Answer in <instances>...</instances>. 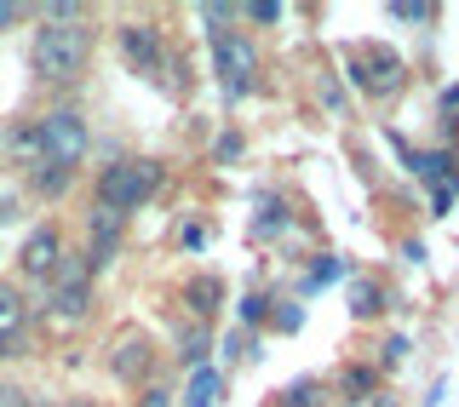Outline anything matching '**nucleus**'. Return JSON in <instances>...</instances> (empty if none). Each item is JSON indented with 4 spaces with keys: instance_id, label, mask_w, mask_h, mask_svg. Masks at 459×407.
I'll list each match as a JSON object with an SVG mask.
<instances>
[{
    "instance_id": "nucleus-1",
    "label": "nucleus",
    "mask_w": 459,
    "mask_h": 407,
    "mask_svg": "<svg viewBox=\"0 0 459 407\" xmlns=\"http://www.w3.org/2000/svg\"><path fill=\"white\" fill-rule=\"evenodd\" d=\"M86 57H92V29L86 23H40L35 29L29 64H35L40 81H75L86 69Z\"/></svg>"
},
{
    "instance_id": "nucleus-2",
    "label": "nucleus",
    "mask_w": 459,
    "mask_h": 407,
    "mask_svg": "<svg viewBox=\"0 0 459 407\" xmlns=\"http://www.w3.org/2000/svg\"><path fill=\"white\" fill-rule=\"evenodd\" d=\"M161 161H109L104 172H98V207H109V212H138L143 201H150L155 190H161Z\"/></svg>"
},
{
    "instance_id": "nucleus-3",
    "label": "nucleus",
    "mask_w": 459,
    "mask_h": 407,
    "mask_svg": "<svg viewBox=\"0 0 459 407\" xmlns=\"http://www.w3.org/2000/svg\"><path fill=\"white\" fill-rule=\"evenodd\" d=\"M86 150H92V133H86V121L75 109H52L35 121V161H52L64 172H75L86 161Z\"/></svg>"
},
{
    "instance_id": "nucleus-4",
    "label": "nucleus",
    "mask_w": 459,
    "mask_h": 407,
    "mask_svg": "<svg viewBox=\"0 0 459 407\" xmlns=\"http://www.w3.org/2000/svg\"><path fill=\"white\" fill-rule=\"evenodd\" d=\"M344 75H351V86L368 92V98H396L402 86H408V57L396 47H379V40H373V47L351 52V69H344Z\"/></svg>"
},
{
    "instance_id": "nucleus-5",
    "label": "nucleus",
    "mask_w": 459,
    "mask_h": 407,
    "mask_svg": "<svg viewBox=\"0 0 459 407\" xmlns=\"http://www.w3.org/2000/svg\"><path fill=\"white\" fill-rule=\"evenodd\" d=\"M212 64H219V81H224V98H247L253 92V75H258V52L241 29H219L212 35Z\"/></svg>"
},
{
    "instance_id": "nucleus-6",
    "label": "nucleus",
    "mask_w": 459,
    "mask_h": 407,
    "mask_svg": "<svg viewBox=\"0 0 459 407\" xmlns=\"http://www.w3.org/2000/svg\"><path fill=\"white\" fill-rule=\"evenodd\" d=\"M109 373H115V379H121V385H138V379H150V368H155V344H150V333H143V327H121V333H115V339H109Z\"/></svg>"
},
{
    "instance_id": "nucleus-7",
    "label": "nucleus",
    "mask_w": 459,
    "mask_h": 407,
    "mask_svg": "<svg viewBox=\"0 0 459 407\" xmlns=\"http://www.w3.org/2000/svg\"><path fill=\"white\" fill-rule=\"evenodd\" d=\"M57 258H64V236H57L52 224L29 229L23 247H18V270H23V281L47 287V281H52V270H57Z\"/></svg>"
},
{
    "instance_id": "nucleus-8",
    "label": "nucleus",
    "mask_w": 459,
    "mask_h": 407,
    "mask_svg": "<svg viewBox=\"0 0 459 407\" xmlns=\"http://www.w3.org/2000/svg\"><path fill=\"white\" fill-rule=\"evenodd\" d=\"M121 236H126V218L121 212H109V207H92L86 212V264H109L115 258V247H121Z\"/></svg>"
},
{
    "instance_id": "nucleus-9",
    "label": "nucleus",
    "mask_w": 459,
    "mask_h": 407,
    "mask_svg": "<svg viewBox=\"0 0 459 407\" xmlns=\"http://www.w3.org/2000/svg\"><path fill=\"white\" fill-rule=\"evenodd\" d=\"M121 57L138 69V75H155V69L167 64V57H161V35H155V23H126V29H121Z\"/></svg>"
},
{
    "instance_id": "nucleus-10",
    "label": "nucleus",
    "mask_w": 459,
    "mask_h": 407,
    "mask_svg": "<svg viewBox=\"0 0 459 407\" xmlns=\"http://www.w3.org/2000/svg\"><path fill=\"white\" fill-rule=\"evenodd\" d=\"M184 304H190V322H212L224 304V281L219 275H190L184 281Z\"/></svg>"
},
{
    "instance_id": "nucleus-11",
    "label": "nucleus",
    "mask_w": 459,
    "mask_h": 407,
    "mask_svg": "<svg viewBox=\"0 0 459 407\" xmlns=\"http://www.w3.org/2000/svg\"><path fill=\"white\" fill-rule=\"evenodd\" d=\"M29 327V299L12 281H0V344H18Z\"/></svg>"
},
{
    "instance_id": "nucleus-12",
    "label": "nucleus",
    "mask_w": 459,
    "mask_h": 407,
    "mask_svg": "<svg viewBox=\"0 0 459 407\" xmlns=\"http://www.w3.org/2000/svg\"><path fill=\"white\" fill-rule=\"evenodd\" d=\"M172 339H178V361H184V368H201V356L212 351V327L207 322H184V316H178V333H172Z\"/></svg>"
},
{
    "instance_id": "nucleus-13",
    "label": "nucleus",
    "mask_w": 459,
    "mask_h": 407,
    "mask_svg": "<svg viewBox=\"0 0 459 407\" xmlns=\"http://www.w3.org/2000/svg\"><path fill=\"white\" fill-rule=\"evenodd\" d=\"M69 184H75V172H64V167H52V161H35V167H29V190L47 195V201L69 195Z\"/></svg>"
},
{
    "instance_id": "nucleus-14",
    "label": "nucleus",
    "mask_w": 459,
    "mask_h": 407,
    "mask_svg": "<svg viewBox=\"0 0 459 407\" xmlns=\"http://www.w3.org/2000/svg\"><path fill=\"white\" fill-rule=\"evenodd\" d=\"M373 385H379V368H368V361H351V368L339 373V396L344 402H368Z\"/></svg>"
},
{
    "instance_id": "nucleus-15",
    "label": "nucleus",
    "mask_w": 459,
    "mask_h": 407,
    "mask_svg": "<svg viewBox=\"0 0 459 407\" xmlns=\"http://www.w3.org/2000/svg\"><path fill=\"white\" fill-rule=\"evenodd\" d=\"M385 310V287L379 281H351V316H379Z\"/></svg>"
},
{
    "instance_id": "nucleus-16",
    "label": "nucleus",
    "mask_w": 459,
    "mask_h": 407,
    "mask_svg": "<svg viewBox=\"0 0 459 407\" xmlns=\"http://www.w3.org/2000/svg\"><path fill=\"white\" fill-rule=\"evenodd\" d=\"M212 396H219V373H212V368H195L190 390H184V407H212Z\"/></svg>"
},
{
    "instance_id": "nucleus-17",
    "label": "nucleus",
    "mask_w": 459,
    "mask_h": 407,
    "mask_svg": "<svg viewBox=\"0 0 459 407\" xmlns=\"http://www.w3.org/2000/svg\"><path fill=\"white\" fill-rule=\"evenodd\" d=\"M281 407H322V385H316V379H293L281 390Z\"/></svg>"
},
{
    "instance_id": "nucleus-18",
    "label": "nucleus",
    "mask_w": 459,
    "mask_h": 407,
    "mask_svg": "<svg viewBox=\"0 0 459 407\" xmlns=\"http://www.w3.org/2000/svg\"><path fill=\"white\" fill-rule=\"evenodd\" d=\"M316 98H322L333 115H344V86L333 81V69H316Z\"/></svg>"
},
{
    "instance_id": "nucleus-19",
    "label": "nucleus",
    "mask_w": 459,
    "mask_h": 407,
    "mask_svg": "<svg viewBox=\"0 0 459 407\" xmlns=\"http://www.w3.org/2000/svg\"><path fill=\"white\" fill-rule=\"evenodd\" d=\"M236 12H247L253 23H281V0H253V6H236Z\"/></svg>"
},
{
    "instance_id": "nucleus-20",
    "label": "nucleus",
    "mask_w": 459,
    "mask_h": 407,
    "mask_svg": "<svg viewBox=\"0 0 459 407\" xmlns=\"http://www.w3.org/2000/svg\"><path fill=\"white\" fill-rule=\"evenodd\" d=\"M258 212H264V218H258V236H270V229H281V224H287V207H281V201H264Z\"/></svg>"
},
{
    "instance_id": "nucleus-21",
    "label": "nucleus",
    "mask_w": 459,
    "mask_h": 407,
    "mask_svg": "<svg viewBox=\"0 0 459 407\" xmlns=\"http://www.w3.org/2000/svg\"><path fill=\"white\" fill-rule=\"evenodd\" d=\"M391 18H402V23H425V18H430V6H420V0H396Z\"/></svg>"
},
{
    "instance_id": "nucleus-22",
    "label": "nucleus",
    "mask_w": 459,
    "mask_h": 407,
    "mask_svg": "<svg viewBox=\"0 0 459 407\" xmlns=\"http://www.w3.org/2000/svg\"><path fill=\"white\" fill-rule=\"evenodd\" d=\"M339 258H316V264H310V287H322V281H339Z\"/></svg>"
},
{
    "instance_id": "nucleus-23",
    "label": "nucleus",
    "mask_w": 459,
    "mask_h": 407,
    "mask_svg": "<svg viewBox=\"0 0 459 407\" xmlns=\"http://www.w3.org/2000/svg\"><path fill=\"white\" fill-rule=\"evenodd\" d=\"M138 407H172V390L167 385H143L138 390Z\"/></svg>"
},
{
    "instance_id": "nucleus-24",
    "label": "nucleus",
    "mask_w": 459,
    "mask_h": 407,
    "mask_svg": "<svg viewBox=\"0 0 459 407\" xmlns=\"http://www.w3.org/2000/svg\"><path fill=\"white\" fill-rule=\"evenodd\" d=\"M402 356H408V339L396 333V339H385V351H379V368H396Z\"/></svg>"
},
{
    "instance_id": "nucleus-25",
    "label": "nucleus",
    "mask_w": 459,
    "mask_h": 407,
    "mask_svg": "<svg viewBox=\"0 0 459 407\" xmlns=\"http://www.w3.org/2000/svg\"><path fill=\"white\" fill-rule=\"evenodd\" d=\"M212 155H219V161H236V155H241V133H219Z\"/></svg>"
},
{
    "instance_id": "nucleus-26",
    "label": "nucleus",
    "mask_w": 459,
    "mask_h": 407,
    "mask_svg": "<svg viewBox=\"0 0 459 407\" xmlns=\"http://www.w3.org/2000/svg\"><path fill=\"white\" fill-rule=\"evenodd\" d=\"M241 322H247V327H258V322H264V299H258V293H247V299H241Z\"/></svg>"
},
{
    "instance_id": "nucleus-27",
    "label": "nucleus",
    "mask_w": 459,
    "mask_h": 407,
    "mask_svg": "<svg viewBox=\"0 0 459 407\" xmlns=\"http://www.w3.org/2000/svg\"><path fill=\"white\" fill-rule=\"evenodd\" d=\"M0 407H29V396H23V385L0 379Z\"/></svg>"
},
{
    "instance_id": "nucleus-28",
    "label": "nucleus",
    "mask_w": 459,
    "mask_h": 407,
    "mask_svg": "<svg viewBox=\"0 0 459 407\" xmlns=\"http://www.w3.org/2000/svg\"><path fill=\"white\" fill-rule=\"evenodd\" d=\"M201 18L207 23H236V6H219V0H212V6H201Z\"/></svg>"
},
{
    "instance_id": "nucleus-29",
    "label": "nucleus",
    "mask_w": 459,
    "mask_h": 407,
    "mask_svg": "<svg viewBox=\"0 0 459 407\" xmlns=\"http://www.w3.org/2000/svg\"><path fill=\"white\" fill-rule=\"evenodd\" d=\"M448 207H454V190H448V184H437V190H430V212L442 218V212H448Z\"/></svg>"
},
{
    "instance_id": "nucleus-30",
    "label": "nucleus",
    "mask_w": 459,
    "mask_h": 407,
    "mask_svg": "<svg viewBox=\"0 0 459 407\" xmlns=\"http://www.w3.org/2000/svg\"><path fill=\"white\" fill-rule=\"evenodd\" d=\"M178 241L195 253V247H207V229H201V224H184V229H178Z\"/></svg>"
},
{
    "instance_id": "nucleus-31",
    "label": "nucleus",
    "mask_w": 459,
    "mask_h": 407,
    "mask_svg": "<svg viewBox=\"0 0 459 407\" xmlns=\"http://www.w3.org/2000/svg\"><path fill=\"white\" fill-rule=\"evenodd\" d=\"M18 18H23V6H18V0H0V29H12Z\"/></svg>"
},
{
    "instance_id": "nucleus-32",
    "label": "nucleus",
    "mask_w": 459,
    "mask_h": 407,
    "mask_svg": "<svg viewBox=\"0 0 459 407\" xmlns=\"http://www.w3.org/2000/svg\"><path fill=\"white\" fill-rule=\"evenodd\" d=\"M276 322H281V333H293V327H299V322H305V316H299V304H287V310H281V316H276Z\"/></svg>"
},
{
    "instance_id": "nucleus-33",
    "label": "nucleus",
    "mask_w": 459,
    "mask_h": 407,
    "mask_svg": "<svg viewBox=\"0 0 459 407\" xmlns=\"http://www.w3.org/2000/svg\"><path fill=\"white\" fill-rule=\"evenodd\" d=\"M12 218H18V201H12V195H0V224H12Z\"/></svg>"
},
{
    "instance_id": "nucleus-34",
    "label": "nucleus",
    "mask_w": 459,
    "mask_h": 407,
    "mask_svg": "<svg viewBox=\"0 0 459 407\" xmlns=\"http://www.w3.org/2000/svg\"><path fill=\"white\" fill-rule=\"evenodd\" d=\"M442 109H448V115L459 109V86H442Z\"/></svg>"
},
{
    "instance_id": "nucleus-35",
    "label": "nucleus",
    "mask_w": 459,
    "mask_h": 407,
    "mask_svg": "<svg viewBox=\"0 0 459 407\" xmlns=\"http://www.w3.org/2000/svg\"><path fill=\"white\" fill-rule=\"evenodd\" d=\"M6 356H18V351H12V344H0V361H6Z\"/></svg>"
},
{
    "instance_id": "nucleus-36",
    "label": "nucleus",
    "mask_w": 459,
    "mask_h": 407,
    "mask_svg": "<svg viewBox=\"0 0 459 407\" xmlns=\"http://www.w3.org/2000/svg\"><path fill=\"white\" fill-rule=\"evenodd\" d=\"M64 407H92V402H64Z\"/></svg>"
},
{
    "instance_id": "nucleus-37",
    "label": "nucleus",
    "mask_w": 459,
    "mask_h": 407,
    "mask_svg": "<svg viewBox=\"0 0 459 407\" xmlns=\"http://www.w3.org/2000/svg\"><path fill=\"white\" fill-rule=\"evenodd\" d=\"M373 407H396V402H373Z\"/></svg>"
}]
</instances>
